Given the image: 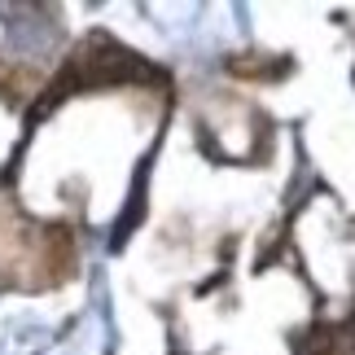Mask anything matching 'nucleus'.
I'll return each mask as SVG.
<instances>
[{
	"label": "nucleus",
	"mask_w": 355,
	"mask_h": 355,
	"mask_svg": "<svg viewBox=\"0 0 355 355\" xmlns=\"http://www.w3.org/2000/svg\"><path fill=\"white\" fill-rule=\"evenodd\" d=\"M329 355H355V324L351 329H338V343H334Z\"/></svg>",
	"instance_id": "nucleus-1"
}]
</instances>
